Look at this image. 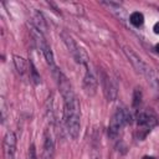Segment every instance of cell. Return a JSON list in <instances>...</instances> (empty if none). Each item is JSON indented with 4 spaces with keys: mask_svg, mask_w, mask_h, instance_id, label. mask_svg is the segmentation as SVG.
<instances>
[{
    "mask_svg": "<svg viewBox=\"0 0 159 159\" xmlns=\"http://www.w3.org/2000/svg\"><path fill=\"white\" fill-rule=\"evenodd\" d=\"M58 82V88L63 98V123L68 135L76 139L81 129V107L80 102L72 89L68 78L60 71L56 76Z\"/></svg>",
    "mask_w": 159,
    "mask_h": 159,
    "instance_id": "6da1fadb",
    "label": "cell"
},
{
    "mask_svg": "<svg viewBox=\"0 0 159 159\" xmlns=\"http://www.w3.org/2000/svg\"><path fill=\"white\" fill-rule=\"evenodd\" d=\"M130 119H132V116L130 113L127 111V109H123V108H118L111 120H109V124H108V137L111 139H116L118 135H119V132L122 130V128L130 123Z\"/></svg>",
    "mask_w": 159,
    "mask_h": 159,
    "instance_id": "7a4b0ae2",
    "label": "cell"
},
{
    "mask_svg": "<svg viewBox=\"0 0 159 159\" xmlns=\"http://www.w3.org/2000/svg\"><path fill=\"white\" fill-rule=\"evenodd\" d=\"M123 52H124L125 57L128 58V61L132 63V66L134 67V70H135L138 73L145 76V77H147L148 80H150L152 82L154 81V71H153L133 50H130L129 47H123Z\"/></svg>",
    "mask_w": 159,
    "mask_h": 159,
    "instance_id": "3957f363",
    "label": "cell"
},
{
    "mask_svg": "<svg viewBox=\"0 0 159 159\" xmlns=\"http://www.w3.org/2000/svg\"><path fill=\"white\" fill-rule=\"evenodd\" d=\"M61 37H62L65 45L67 46L70 53L72 55V57L76 60V62H77V63H81V65H83V66L88 65V56H87V53L84 52L83 48H81V47L76 43V41L72 39V36H70V35L66 34V32H62V34H61Z\"/></svg>",
    "mask_w": 159,
    "mask_h": 159,
    "instance_id": "277c9868",
    "label": "cell"
},
{
    "mask_svg": "<svg viewBox=\"0 0 159 159\" xmlns=\"http://www.w3.org/2000/svg\"><path fill=\"white\" fill-rule=\"evenodd\" d=\"M157 124L155 117L149 112H139L137 114V125H138V138L144 139L147 134Z\"/></svg>",
    "mask_w": 159,
    "mask_h": 159,
    "instance_id": "5b68a950",
    "label": "cell"
},
{
    "mask_svg": "<svg viewBox=\"0 0 159 159\" xmlns=\"http://www.w3.org/2000/svg\"><path fill=\"white\" fill-rule=\"evenodd\" d=\"M84 67H86V72L83 77V88L88 96H93L97 91V78L88 65H86Z\"/></svg>",
    "mask_w": 159,
    "mask_h": 159,
    "instance_id": "8992f818",
    "label": "cell"
},
{
    "mask_svg": "<svg viewBox=\"0 0 159 159\" xmlns=\"http://www.w3.org/2000/svg\"><path fill=\"white\" fill-rule=\"evenodd\" d=\"M2 148H4V154L6 159H12L14 154H15V149H16V135L12 130H9L5 137H4V142H2Z\"/></svg>",
    "mask_w": 159,
    "mask_h": 159,
    "instance_id": "52a82bcc",
    "label": "cell"
},
{
    "mask_svg": "<svg viewBox=\"0 0 159 159\" xmlns=\"http://www.w3.org/2000/svg\"><path fill=\"white\" fill-rule=\"evenodd\" d=\"M102 83L104 89V96L108 101H114L117 97V84L116 82L106 73H102Z\"/></svg>",
    "mask_w": 159,
    "mask_h": 159,
    "instance_id": "ba28073f",
    "label": "cell"
},
{
    "mask_svg": "<svg viewBox=\"0 0 159 159\" xmlns=\"http://www.w3.org/2000/svg\"><path fill=\"white\" fill-rule=\"evenodd\" d=\"M55 153V139L51 130L47 128L43 134V159H52Z\"/></svg>",
    "mask_w": 159,
    "mask_h": 159,
    "instance_id": "9c48e42d",
    "label": "cell"
},
{
    "mask_svg": "<svg viewBox=\"0 0 159 159\" xmlns=\"http://www.w3.org/2000/svg\"><path fill=\"white\" fill-rule=\"evenodd\" d=\"M103 5H106L108 7V10L117 17L119 19L120 21H125L127 20V12H125V9L119 4V2H116V1H101Z\"/></svg>",
    "mask_w": 159,
    "mask_h": 159,
    "instance_id": "30bf717a",
    "label": "cell"
},
{
    "mask_svg": "<svg viewBox=\"0 0 159 159\" xmlns=\"http://www.w3.org/2000/svg\"><path fill=\"white\" fill-rule=\"evenodd\" d=\"M32 25L41 32V34H46L47 31V22L43 17V15L40 12V11H35L32 14Z\"/></svg>",
    "mask_w": 159,
    "mask_h": 159,
    "instance_id": "8fae6325",
    "label": "cell"
},
{
    "mask_svg": "<svg viewBox=\"0 0 159 159\" xmlns=\"http://www.w3.org/2000/svg\"><path fill=\"white\" fill-rule=\"evenodd\" d=\"M12 58H14V65H15V68H16L17 73L20 76H24L27 72V65H26L25 58H22L21 56H17V55H15Z\"/></svg>",
    "mask_w": 159,
    "mask_h": 159,
    "instance_id": "7c38bea8",
    "label": "cell"
},
{
    "mask_svg": "<svg viewBox=\"0 0 159 159\" xmlns=\"http://www.w3.org/2000/svg\"><path fill=\"white\" fill-rule=\"evenodd\" d=\"M129 22H130L133 26H135V27L142 26L143 22H144V16H143V14L139 12V11H134V12H132L130 16H129Z\"/></svg>",
    "mask_w": 159,
    "mask_h": 159,
    "instance_id": "4fadbf2b",
    "label": "cell"
},
{
    "mask_svg": "<svg viewBox=\"0 0 159 159\" xmlns=\"http://www.w3.org/2000/svg\"><path fill=\"white\" fill-rule=\"evenodd\" d=\"M30 78L34 81V83H35V84H37V83H40V82H41L40 75L37 73V70H36L35 65H34L31 61H30Z\"/></svg>",
    "mask_w": 159,
    "mask_h": 159,
    "instance_id": "5bb4252c",
    "label": "cell"
},
{
    "mask_svg": "<svg viewBox=\"0 0 159 159\" xmlns=\"http://www.w3.org/2000/svg\"><path fill=\"white\" fill-rule=\"evenodd\" d=\"M29 159H37L36 157V150H35V145L31 144L29 148Z\"/></svg>",
    "mask_w": 159,
    "mask_h": 159,
    "instance_id": "9a60e30c",
    "label": "cell"
},
{
    "mask_svg": "<svg viewBox=\"0 0 159 159\" xmlns=\"http://www.w3.org/2000/svg\"><path fill=\"white\" fill-rule=\"evenodd\" d=\"M138 94H140V91L139 89H135V92H134V101H133V104L134 106H138L140 103V98H138Z\"/></svg>",
    "mask_w": 159,
    "mask_h": 159,
    "instance_id": "2e32d148",
    "label": "cell"
},
{
    "mask_svg": "<svg viewBox=\"0 0 159 159\" xmlns=\"http://www.w3.org/2000/svg\"><path fill=\"white\" fill-rule=\"evenodd\" d=\"M153 82H155L159 86V72H154V81Z\"/></svg>",
    "mask_w": 159,
    "mask_h": 159,
    "instance_id": "e0dca14e",
    "label": "cell"
},
{
    "mask_svg": "<svg viewBox=\"0 0 159 159\" xmlns=\"http://www.w3.org/2000/svg\"><path fill=\"white\" fill-rule=\"evenodd\" d=\"M153 30H154V32H155V34H159V21L154 24V27H153Z\"/></svg>",
    "mask_w": 159,
    "mask_h": 159,
    "instance_id": "ac0fdd59",
    "label": "cell"
},
{
    "mask_svg": "<svg viewBox=\"0 0 159 159\" xmlns=\"http://www.w3.org/2000/svg\"><path fill=\"white\" fill-rule=\"evenodd\" d=\"M155 51L159 53V43H157V45H155Z\"/></svg>",
    "mask_w": 159,
    "mask_h": 159,
    "instance_id": "d6986e66",
    "label": "cell"
}]
</instances>
